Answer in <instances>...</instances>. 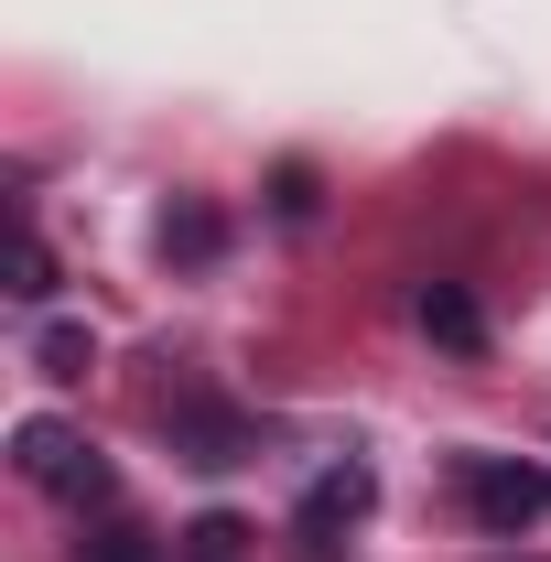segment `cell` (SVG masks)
<instances>
[{
	"label": "cell",
	"instance_id": "obj_1",
	"mask_svg": "<svg viewBox=\"0 0 551 562\" xmlns=\"http://www.w3.org/2000/svg\"><path fill=\"white\" fill-rule=\"evenodd\" d=\"M11 465L33 476V487H55V497H76V508H109L120 497V476H109V454L76 432V422H55V412H33L22 432H11Z\"/></svg>",
	"mask_w": 551,
	"mask_h": 562
},
{
	"label": "cell",
	"instance_id": "obj_2",
	"mask_svg": "<svg viewBox=\"0 0 551 562\" xmlns=\"http://www.w3.org/2000/svg\"><path fill=\"white\" fill-rule=\"evenodd\" d=\"M465 508H476V530H530L551 508V476L541 465H508V454H476L465 465Z\"/></svg>",
	"mask_w": 551,
	"mask_h": 562
},
{
	"label": "cell",
	"instance_id": "obj_3",
	"mask_svg": "<svg viewBox=\"0 0 551 562\" xmlns=\"http://www.w3.org/2000/svg\"><path fill=\"white\" fill-rule=\"evenodd\" d=\"M368 497H379V476H368V465H325V476L303 487V508H292V530H303V552H336L346 530L368 519Z\"/></svg>",
	"mask_w": 551,
	"mask_h": 562
},
{
	"label": "cell",
	"instance_id": "obj_4",
	"mask_svg": "<svg viewBox=\"0 0 551 562\" xmlns=\"http://www.w3.org/2000/svg\"><path fill=\"white\" fill-rule=\"evenodd\" d=\"M421 336H432V347H454V357H476L486 347V314H476V292H465V281H421Z\"/></svg>",
	"mask_w": 551,
	"mask_h": 562
},
{
	"label": "cell",
	"instance_id": "obj_5",
	"mask_svg": "<svg viewBox=\"0 0 551 562\" xmlns=\"http://www.w3.org/2000/svg\"><path fill=\"white\" fill-rule=\"evenodd\" d=\"M173 432H184L195 465H238V454H249V422L216 412V401H173Z\"/></svg>",
	"mask_w": 551,
	"mask_h": 562
},
{
	"label": "cell",
	"instance_id": "obj_6",
	"mask_svg": "<svg viewBox=\"0 0 551 562\" xmlns=\"http://www.w3.org/2000/svg\"><path fill=\"white\" fill-rule=\"evenodd\" d=\"M173 562H249V519H227V508H206L184 541H173Z\"/></svg>",
	"mask_w": 551,
	"mask_h": 562
},
{
	"label": "cell",
	"instance_id": "obj_7",
	"mask_svg": "<svg viewBox=\"0 0 551 562\" xmlns=\"http://www.w3.org/2000/svg\"><path fill=\"white\" fill-rule=\"evenodd\" d=\"M216 238H227L216 206H173V216H162V249H173V260H216Z\"/></svg>",
	"mask_w": 551,
	"mask_h": 562
},
{
	"label": "cell",
	"instance_id": "obj_8",
	"mask_svg": "<svg viewBox=\"0 0 551 562\" xmlns=\"http://www.w3.org/2000/svg\"><path fill=\"white\" fill-rule=\"evenodd\" d=\"M33 357H44V379H87V357H98V347H87V325H44V347H33Z\"/></svg>",
	"mask_w": 551,
	"mask_h": 562
},
{
	"label": "cell",
	"instance_id": "obj_9",
	"mask_svg": "<svg viewBox=\"0 0 551 562\" xmlns=\"http://www.w3.org/2000/svg\"><path fill=\"white\" fill-rule=\"evenodd\" d=\"M11 292H22V303H44V292H55V249H44L33 227H22V249H11Z\"/></svg>",
	"mask_w": 551,
	"mask_h": 562
},
{
	"label": "cell",
	"instance_id": "obj_10",
	"mask_svg": "<svg viewBox=\"0 0 551 562\" xmlns=\"http://www.w3.org/2000/svg\"><path fill=\"white\" fill-rule=\"evenodd\" d=\"M271 206L292 216V227L314 216V162H281V173H271Z\"/></svg>",
	"mask_w": 551,
	"mask_h": 562
},
{
	"label": "cell",
	"instance_id": "obj_11",
	"mask_svg": "<svg viewBox=\"0 0 551 562\" xmlns=\"http://www.w3.org/2000/svg\"><path fill=\"white\" fill-rule=\"evenodd\" d=\"M87 562H162V552H151V530L120 519V530H98V541H87Z\"/></svg>",
	"mask_w": 551,
	"mask_h": 562
}]
</instances>
